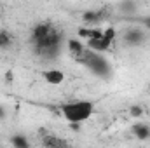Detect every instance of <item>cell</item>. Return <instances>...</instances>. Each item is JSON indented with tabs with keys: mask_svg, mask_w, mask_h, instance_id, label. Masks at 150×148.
I'll return each instance as SVG.
<instances>
[{
	"mask_svg": "<svg viewBox=\"0 0 150 148\" xmlns=\"http://www.w3.org/2000/svg\"><path fill=\"white\" fill-rule=\"evenodd\" d=\"M65 44H67V37L63 30H59L51 21H40L30 32L32 51L37 58L44 61L56 59L61 54V51L65 49Z\"/></svg>",
	"mask_w": 150,
	"mask_h": 148,
	"instance_id": "6da1fadb",
	"label": "cell"
},
{
	"mask_svg": "<svg viewBox=\"0 0 150 148\" xmlns=\"http://www.w3.org/2000/svg\"><path fill=\"white\" fill-rule=\"evenodd\" d=\"M59 111L68 124H82L94 115V103L87 99H75L63 103L59 106Z\"/></svg>",
	"mask_w": 150,
	"mask_h": 148,
	"instance_id": "7a4b0ae2",
	"label": "cell"
},
{
	"mask_svg": "<svg viewBox=\"0 0 150 148\" xmlns=\"http://www.w3.org/2000/svg\"><path fill=\"white\" fill-rule=\"evenodd\" d=\"M80 65H84L89 72H93L94 75L101 77V78H108L112 75V66L108 63V59L103 56V52H98V51H93V49H86L84 56L79 59Z\"/></svg>",
	"mask_w": 150,
	"mask_h": 148,
	"instance_id": "3957f363",
	"label": "cell"
},
{
	"mask_svg": "<svg viewBox=\"0 0 150 148\" xmlns=\"http://www.w3.org/2000/svg\"><path fill=\"white\" fill-rule=\"evenodd\" d=\"M115 38H117L115 28H113V26H107V28H103V35H101V37L86 40V45H87L89 49H93V51L105 52V51H108V49L113 45Z\"/></svg>",
	"mask_w": 150,
	"mask_h": 148,
	"instance_id": "277c9868",
	"label": "cell"
},
{
	"mask_svg": "<svg viewBox=\"0 0 150 148\" xmlns=\"http://www.w3.org/2000/svg\"><path fill=\"white\" fill-rule=\"evenodd\" d=\"M65 49L68 51V54H70V58H72V59L79 61V59L84 56V52H86L87 45H86V44H82L79 38H67Z\"/></svg>",
	"mask_w": 150,
	"mask_h": 148,
	"instance_id": "5b68a950",
	"label": "cell"
},
{
	"mask_svg": "<svg viewBox=\"0 0 150 148\" xmlns=\"http://www.w3.org/2000/svg\"><path fill=\"white\" fill-rule=\"evenodd\" d=\"M40 143L47 148H63V147H68L70 145L65 138H61L58 134H52V132L40 134Z\"/></svg>",
	"mask_w": 150,
	"mask_h": 148,
	"instance_id": "8992f818",
	"label": "cell"
},
{
	"mask_svg": "<svg viewBox=\"0 0 150 148\" xmlns=\"http://www.w3.org/2000/svg\"><path fill=\"white\" fill-rule=\"evenodd\" d=\"M124 42H126V45H131V47H136V45H142L147 37H145V33L140 30V28H129L126 33H124Z\"/></svg>",
	"mask_w": 150,
	"mask_h": 148,
	"instance_id": "52a82bcc",
	"label": "cell"
},
{
	"mask_svg": "<svg viewBox=\"0 0 150 148\" xmlns=\"http://www.w3.org/2000/svg\"><path fill=\"white\" fill-rule=\"evenodd\" d=\"M42 78L49 84V85H59L65 82V73L58 68H47L42 72Z\"/></svg>",
	"mask_w": 150,
	"mask_h": 148,
	"instance_id": "ba28073f",
	"label": "cell"
},
{
	"mask_svg": "<svg viewBox=\"0 0 150 148\" xmlns=\"http://www.w3.org/2000/svg\"><path fill=\"white\" fill-rule=\"evenodd\" d=\"M131 131L138 140H149L150 138V125L147 122H134L131 125Z\"/></svg>",
	"mask_w": 150,
	"mask_h": 148,
	"instance_id": "9c48e42d",
	"label": "cell"
},
{
	"mask_svg": "<svg viewBox=\"0 0 150 148\" xmlns=\"http://www.w3.org/2000/svg\"><path fill=\"white\" fill-rule=\"evenodd\" d=\"M12 42H14V35H12L9 30L0 28V51L9 49V47L12 45Z\"/></svg>",
	"mask_w": 150,
	"mask_h": 148,
	"instance_id": "30bf717a",
	"label": "cell"
},
{
	"mask_svg": "<svg viewBox=\"0 0 150 148\" xmlns=\"http://www.w3.org/2000/svg\"><path fill=\"white\" fill-rule=\"evenodd\" d=\"M11 141H12V145H14V147H19V148H28V147H30V141H28L23 134H16Z\"/></svg>",
	"mask_w": 150,
	"mask_h": 148,
	"instance_id": "8fae6325",
	"label": "cell"
},
{
	"mask_svg": "<svg viewBox=\"0 0 150 148\" xmlns=\"http://www.w3.org/2000/svg\"><path fill=\"white\" fill-rule=\"evenodd\" d=\"M142 113H143V110H142L140 106H131V115H133V117H140Z\"/></svg>",
	"mask_w": 150,
	"mask_h": 148,
	"instance_id": "7c38bea8",
	"label": "cell"
},
{
	"mask_svg": "<svg viewBox=\"0 0 150 148\" xmlns=\"http://www.w3.org/2000/svg\"><path fill=\"white\" fill-rule=\"evenodd\" d=\"M4 117H5V110L0 106V118H4Z\"/></svg>",
	"mask_w": 150,
	"mask_h": 148,
	"instance_id": "4fadbf2b",
	"label": "cell"
}]
</instances>
